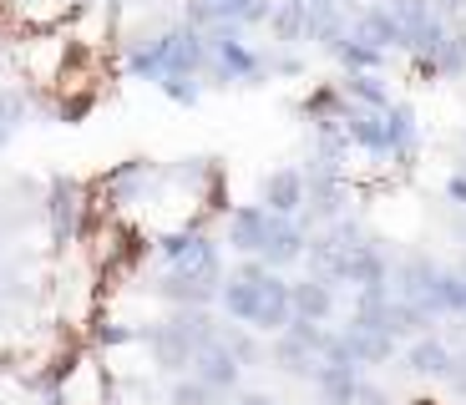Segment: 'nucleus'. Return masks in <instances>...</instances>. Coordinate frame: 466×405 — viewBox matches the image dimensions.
I'll list each match as a JSON object with an SVG mask.
<instances>
[{
  "label": "nucleus",
  "mask_w": 466,
  "mask_h": 405,
  "mask_svg": "<svg viewBox=\"0 0 466 405\" xmlns=\"http://www.w3.org/2000/svg\"><path fill=\"white\" fill-rule=\"evenodd\" d=\"M446 203L466 208V167H461V173H451V177H446Z\"/></svg>",
  "instance_id": "obj_25"
},
{
  "label": "nucleus",
  "mask_w": 466,
  "mask_h": 405,
  "mask_svg": "<svg viewBox=\"0 0 466 405\" xmlns=\"http://www.w3.org/2000/svg\"><path fill=\"white\" fill-rule=\"evenodd\" d=\"M5 142H11V137H5V132H0V152H5Z\"/></svg>",
  "instance_id": "obj_26"
},
{
  "label": "nucleus",
  "mask_w": 466,
  "mask_h": 405,
  "mask_svg": "<svg viewBox=\"0 0 466 405\" xmlns=\"http://www.w3.org/2000/svg\"><path fill=\"white\" fill-rule=\"evenodd\" d=\"M25 116H31V96H25L21 86H0V132L15 137Z\"/></svg>",
  "instance_id": "obj_19"
},
{
  "label": "nucleus",
  "mask_w": 466,
  "mask_h": 405,
  "mask_svg": "<svg viewBox=\"0 0 466 405\" xmlns=\"http://www.w3.org/2000/svg\"><path fill=\"white\" fill-rule=\"evenodd\" d=\"M365 370L360 365H335V359H319L309 385H315L319 405H355V390H360Z\"/></svg>",
  "instance_id": "obj_12"
},
{
  "label": "nucleus",
  "mask_w": 466,
  "mask_h": 405,
  "mask_svg": "<svg viewBox=\"0 0 466 405\" xmlns=\"http://www.w3.org/2000/svg\"><path fill=\"white\" fill-rule=\"evenodd\" d=\"M147 177H152V162H147V157H127L122 167H112L102 183H106V187H127V197H132L142 183H147Z\"/></svg>",
  "instance_id": "obj_22"
},
{
  "label": "nucleus",
  "mask_w": 466,
  "mask_h": 405,
  "mask_svg": "<svg viewBox=\"0 0 466 405\" xmlns=\"http://www.w3.org/2000/svg\"><path fill=\"white\" fill-rule=\"evenodd\" d=\"M304 193H309V173L294 167V162H284V167L264 173V183H258V203H264L268 213H284V218H299Z\"/></svg>",
  "instance_id": "obj_7"
},
{
  "label": "nucleus",
  "mask_w": 466,
  "mask_h": 405,
  "mask_svg": "<svg viewBox=\"0 0 466 405\" xmlns=\"http://www.w3.org/2000/svg\"><path fill=\"white\" fill-rule=\"evenodd\" d=\"M360 35L375 41V46H406V25H400V15L390 5H370L360 15Z\"/></svg>",
  "instance_id": "obj_16"
},
{
  "label": "nucleus",
  "mask_w": 466,
  "mask_h": 405,
  "mask_svg": "<svg viewBox=\"0 0 466 405\" xmlns=\"http://www.w3.org/2000/svg\"><path fill=\"white\" fill-rule=\"evenodd\" d=\"M228 405H279V395H268V390H254V385H238V390L228 395Z\"/></svg>",
  "instance_id": "obj_23"
},
{
  "label": "nucleus",
  "mask_w": 466,
  "mask_h": 405,
  "mask_svg": "<svg viewBox=\"0 0 466 405\" xmlns=\"http://www.w3.org/2000/svg\"><path fill=\"white\" fill-rule=\"evenodd\" d=\"M309 21H315V11H309L304 0H274V11H268V31H274L279 46L309 41Z\"/></svg>",
  "instance_id": "obj_13"
},
{
  "label": "nucleus",
  "mask_w": 466,
  "mask_h": 405,
  "mask_svg": "<svg viewBox=\"0 0 466 405\" xmlns=\"http://www.w3.org/2000/svg\"><path fill=\"white\" fill-rule=\"evenodd\" d=\"M451 365H456V345L446 335H436V329H426V335L400 345V370L420 375V380H446Z\"/></svg>",
  "instance_id": "obj_3"
},
{
  "label": "nucleus",
  "mask_w": 466,
  "mask_h": 405,
  "mask_svg": "<svg viewBox=\"0 0 466 405\" xmlns=\"http://www.w3.org/2000/svg\"><path fill=\"white\" fill-rule=\"evenodd\" d=\"M289 309L299 319H315V324H335L339 314V289L319 274H294L289 278Z\"/></svg>",
  "instance_id": "obj_8"
},
{
  "label": "nucleus",
  "mask_w": 466,
  "mask_h": 405,
  "mask_svg": "<svg viewBox=\"0 0 466 405\" xmlns=\"http://www.w3.org/2000/svg\"><path fill=\"white\" fill-rule=\"evenodd\" d=\"M203 76H213V86H264L268 56L258 46H248L244 31L218 25V31H208V66H203Z\"/></svg>",
  "instance_id": "obj_2"
},
{
  "label": "nucleus",
  "mask_w": 466,
  "mask_h": 405,
  "mask_svg": "<svg viewBox=\"0 0 466 405\" xmlns=\"http://www.w3.org/2000/svg\"><path fill=\"white\" fill-rule=\"evenodd\" d=\"M268 223H274V213L264 208V203H238V208H228V223H223V248H228L233 258H258V248H264L268 238Z\"/></svg>",
  "instance_id": "obj_5"
},
{
  "label": "nucleus",
  "mask_w": 466,
  "mask_h": 405,
  "mask_svg": "<svg viewBox=\"0 0 466 405\" xmlns=\"http://www.w3.org/2000/svg\"><path fill=\"white\" fill-rule=\"evenodd\" d=\"M309 223L304 218H284V213H274V223H268V238H264V248H258V258H264L268 268H299L304 264V248H309Z\"/></svg>",
  "instance_id": "obj_4"
},
{
  "label": "nucleus",
  "mask_w": 466,
  "mask_h": 405,
  "mask_svg": "<svg viewBox=\"0 0 466 405\" xmlns=\"http://www.w3.org/2000/svg\"><path fill=\"white\" fill-rule=\"evenodd\" d=\"M203 86H208L203 76H163V81H157V92H163L173 106H198L203 102Z\"/></svg>",
  "instance_id": "obj_20"
},
{
  "label": "nucleus",
  "mask_w": 466,
  "mask_h": 405,
  "mask_svg": "<svg viewBox=\"0 0 466 405\" xmlns=\"http://www.w3.org/2000/svg\"><path fill=\"white\" fill-rule=\"evenodd\" d=\"M329 56H335L345 71H375V66H380V46H375V41H365L360 31H345L335 46H329Z\"/></svg>",
  "instance_id": "obj_15"
},
{
  "label": "nucleus",
  "mask_w": 466,
  "mask_h": 405,
  "mask_svg": "<svg viewBox=\"0 0 466 405\" xmlns=\"http://www.w3.org/2000/svg\"><path fill=\"white\" fill-rule=\"evenodd\" d=\"M355 405H396V400H390V395H385L380 385H375L370 375H365V380H360V390H355Z\"/></svg>",
  "instance_id": "obj_24"
},
{
  "label": "nucleus",
  "mask_w": 466,
  "mask_h": 405,
  "mask_svg": "<svg viewBox=\"0 0 466 405\" xmlns=\"http://www.w3.org/2000/svg\"><path fill=\"white\" fill-rule=\"evenodd\" d=\"M339 92H345L355 106H375V112H385V106H390V92L380 86V76H375V71H345V86H339Z\"/></svg>",
  "instance_id": "obj_17"
},
{
  "label": "nucleus",
  "mask_w": 466,
  "mask_h": 405,
  "mask_svg": "<svg viewBox=\"0 0 466 405\" xmlns=\"http://www.w3.org/2000/svg\"><path fill=\"white\" fill-rule=\"evenodd\" d=\"M167 405H223L218 390H208V385L198 380V375H173V385H167Z\"/></svg>",
  "instance_id": "obj_18"
},
{
  "label": "nucleus",
  "mask_w": 466,
  "mask_h": 405,
  "mask_svg": "<svg viewBox=\"0 0 466 405\" xmlns=\"http://www.w3.org/2000/svg\"><path fill=\"white\" fill-rule=\"evenodd\" d=\"M0 278H5V274H0Z\"/></svg>",
  "instance_id": "obj_27"
},
{
  "label": "nucleus",
  "mask_w": 466,
  "mask_h": 405,
  "mask_svg": "<svg viewBox=\"0 0 466 405\" xmlns=\"http://www.w3.org/2000/svg\"><path fill=\"white\" fill-rule=\"evenodd\" d=\"M268 365L279 375H289V380L309 385V375H315V365H319V349L304 345L294 329H279V335H268Z\"/></svg>",
  "instance_id": "obj_10"
},
{
  "label": "nucleus",
  "mask_w": 466,
  "mask_h": 405,
  "mask_svg": "<svg viewBox=\"0 0 466 405\" xmlns=\"http://www.w3.org/2000/svg\"><path fill=\"white\" fill-rule=\"evenodd\" d=\"M218 339L233 349V359H238L244 370H258V365H268V335H258L254 324H228V319H223Z\"/></svg>",
  "instance_id": "obj_14"
},
{
  "label": "nucleus",
  "mask_w": 466,
  "mask_h": 405,
  "mask_svg": "<svg viewBox=\"0 0 466 405\" xmlns=\"http://www.w3.org/2000/svg\"><path fill=\"white\" fill-rule=\"evenodd\" d=\"M82 183L76 177H51L46 187V218H51V238L56 243H71L76 238V218H82Z\"/></svg>",
  "instance_id": "obj_11"
},
{
  "label": "nucleus",
  "mask_w": 466,
  "mask_h": 405,
  "mask_svg": "<svg viewBox=\"0 0 466 405\" xmlns=\"http://www.w3.org/2000/svg\"><path fill=\"white\" fill-rule=\"evenodd\" d=\"M223 329V314L218 304H198V309H167V319L157 324H142V339L147 345L152 365L163 375H187L193 370V355H198L208 339H218Z\"/></svg>",
  "instance_id": "obj_1"
},
{
  "label": "nucleus",
  "mask_w": 466,
  "mask_h": 405,
  "mask_svg": "<svg viewBox=\"0 0 466 405\" xmlns=\"http://www.w3.org/2000/svg\"><path fill=\"white\" fill-rule=\"evenodd\" d=\"M339 335H345L350 359H355L360 370H375V365H390V359H400V339L390 335V329H375V324L345 319V324H339Z\"/></svg>",
  "instance_id": "obj_6"
},
{
  "label": "nucleus",
  "mask_w": 466,
  "mask_h": 405,
  "mask_svg": "<svg viewBox=\"0 0 466 405\" xmlns=\"http://www.w3.org/2000/svg\"><path fill=\"white\" fill-rule=\"evenodd\" d=\"M198 233H203V228H167L163 238L152 243V254L163 258V268H167V264H177V258H183L193 243H198Z\"/></svg>",
  "instance_id": "obj_21"
},
{
  "label": "nucleus",
  "mask_w": 466,
  "mask_h": 405,
  "mask_svg": "<svg viewBox=\"0 0 466 405\" xmlns=\"http://www.w3.org/2000/svg\"><path fill=\"white\" fill-rule=\"evenodd\" d=\"M193 375H198L203 385H208V390H218L223 400H228L233 390H238V385H244V365H238V359H233V349L223 345V339H208V345L198 349V355H193Z\"/></svg>",
  "instance_id": "obj_9"
}]
</instances>
